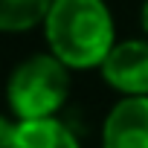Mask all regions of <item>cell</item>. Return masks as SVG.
I'll return each mask as SVG.
<instances>
[{
    "mask_svg": "<svg viewBox=\"0 0 148 148\" xmlns=\"http://www.w3.org/2000/svg\"><path fill=\"white\" fill-rule=\"evenodd\" d=\"M18 125H21V119H9V116L0 113V148H12L15 145Z\"/></svg>",
    "mask_w": 148,
    "mask_h": 148,
    "instance_id": "52a82bcc",
    "label": "cell"
},
{
    "mask_svg": "<svg viewBox=\"0 0 148 148\" xmlns=\"http://www.w3.org/2000/svg\"><path fill=\"white\" fill-rule=\"evenodd\" d=\"M12 148H82V142L58 116H47V119H23L18 125Z\"/></svg>",
    "mask_w": 148,
    "mask_h": 148,
    "instance_id": "5b68a950",
    "label": "cell"
},
{
    "mask_svg": "<svg viewBox=\"0 0 148 148\" xmlns=\"http://www.w3.org/2000/svg\"><path fill=\"white\" fill-rule=\"evenodd\" d=\"M139 26H142V32L148 35V0L142 3V9H139Z\"/></svg>",
    "mask_w": 148,
    "mask_h": 148,
    "instance_id": "ba28073f",
    "label": "cell"
},
{
    "mask_svg": "<svg viewBox=\"0 0 148 148\" xmlns=\"http://www.w3.org/2000/svg\"><path fill=\"white\" fill-rule=\"evenodd\" d=\"M52 0H0V32H29L44 23Z\"/></svg>",
    "mask_w": 148,
    "mask_h": 148,
    "instance_id": "8992f818",
    "label": "cell"
},
{
    "mask_svg": "<svg viewBox=\"0 0 148 148\" xmlns=\"http://www.w3.org/2000/svg\"><path fill=\"white\" fill-rule=\"evenodd\" d=\"M44 35L70 70H99L116 44V23L105 0H52Z\"/></svg>",
    "mask_w": 148,
    "mask_h": 148,
    "instance_id": "6da1fadb",
    "label": "cell"
},
{
    "mask_svg": "<svg viewBox=\"0 0 148 148\" xmlns=\"http://www.w3.org/2000/svg\"><path fill=\"white\" fill-rule=\"evenodd\" d=\"M99 73L119 96H148V35L116 41Z\"/></svg>",
    "mask_w": 148,
    "mask_h": 148,
    "instance_id": "3957f363",
    "label": "cell"
},
{
    "mask_svg": "<svg viewBox=\"0 0 148 148\" xmlns=\"http://www.w3.org/2000/svg\"><path fill=\"white\" fill-rule=\"evenodd\" d=\"M70 99V67L52 52H38L21 61L6 84V102L15 119H47Z\"/></svg>",
    "mask_w": 148,
    "mask_h": 148,
    "instance_id": "7a4b0ae2",
    "label": "cell"
},
{
    "mask_svg": "<svg viewBox=\"0 0 148 148\" xmlns=\"http://www.w3.org/2000/svg\"><path fill=\"white\" fill-rule=\"evenodd\" d=\"M102 148H148V96H122L108 110Z\"/></svg>",
    "mask_w": 148,
    "mask_h": 148,
    "instance_id": "277c9868",
    "label": "cell"
}]
</instances>
